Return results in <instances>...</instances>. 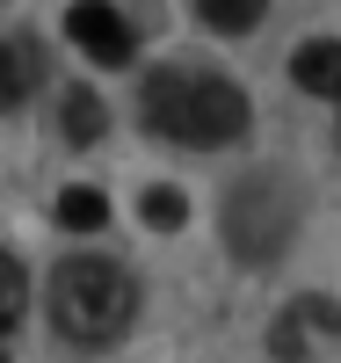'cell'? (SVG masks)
<instances>
[{
    "mask_svg": "<svg viewBox=\"0 0 341 363\" xmlns=\"http://www.w3.org/2000/svg\"><path fill=\"white\" fill-rule=\"evenodd\" d=\"M138 124L152 138L167 145H196V153H211V145H233L247 124H255V109H247V95L233 80L218 73H152L138 87Z\"/></svg>",
    "mask_w": 341,
    "mask_h": 363,
    "instance_id": "cell-1",
    "label": "cell"
},
{
    "mask_svg": "<svg viewBox=\"0 0 341 363\" xmlns=\"http://www.w3.org/2000/svg\"><path fill=\"white\" fill-rule=\"evenodd\" d=\"M131 313H138V284L123 277L116 262H102V255H73L51 277V320H58V335L80 342V349L123 342Z\"/></svg>",
    "mask_w": 341,
    "mask_h": 363,
    "instance_id": "cell-2",
    "label": "cell"
},
{
    "mask_svg": "<svg viewBox=\"0 0 341 363\" xmlns=\"http://www.w3.org/2000/svg\"><path fill=\"white\" fill-rule=\"evenodd\" d=\"M291 233H298V211L284 196V182H269V174H247L240 189L225 196V247L247 262V269H262L291 247Z\"/></svg>",
    "mask_w": 341,
    "mask_h": 363,
    "instance_id": "cell-3",
    "label": "cell"
},
{
    "mask_svg": "<svg viewBox=\"0 0 341 363\" xmlns=\"http://www.w3.org/2000/svg\"><path fill=\"white\" fill-rule=\"evenodd\" d=\"M66 37L95 58V66H131L138 58V29L123 8H109V0H73L66 8Z\"/></svg>",
    "mask_w": 341,
    "mask_h": 363,
    "instance_id": "cell-4",
    "label": "cell"
},
{
    "mask_svg": "<svg viewBox=\"0 0 341 363\" xmlns=\"http://www.w3.org/2000/svg\"><path fill=\"white\" fill-rule=\"evenodd\" d=\"M29 87H44V51L29 37H0V116L22 109Z\"/></svg>",
    "mask_w": 341,
    "mask_h": 363,
    "instance_id": "cell-5",
    "label": "cell"
},
{
    "mask_svg": "<svg viewBox=\"0 0 341 363\" xmlns=\"http://www.w3.org/2000/svg\"><path fill=\"white\" fill-rule=\"evenodd\" d=\"M291 80L305 87V95H327V102H341V44H334V37L305 44V51L291 58Z\"/></svg>",
    "mask_w": 341,
    "mask_h": 363,
    "instance_id": "cell-6",
    "label": "cell"
},
{
    "mask_svg": "<svg viewBox=\"0 0 341 363\" xmlns=\"http://www.w3.org/2000/svg\"><path fill=\"white\" fill-rule=\"evenodd\" d=\"M58 124H66L73 145H95V138H109V109H102L95 87H66L58 95Z\"/></svg>",
    "mask_w": 341,
    "mask_h": 363,
    "instance_id": "cell-7",
    "label": "cell"
},
{
    "mask_svg": "<svg viewBox=\"0 0 341 363\" xmlns=\"http://www.w3.org/2000/svg\"><path fill=\"white\" fill-rule=\"evenodd\" d=\"M51 218L66 225V233H95V225H109V196H102V189H87V182H73V189H58Z\"/></svg>",
    "mask_w": 341,
    "mask_h": 363,
    "instance_id": "cell-8",
    "label": "cell"
},
{
    "mask_svg": "<svg viewBox=\"0 0 341 363\" xmlns=\"http://www.w3.org/2000/svg\"><path fill=\"white\" fill-rule=\"evenodd\" d=\"M138 218H145L152 233H174L181 218H189V196H181V189H174V182H152V189L138 196Z\"/></svg>",
    "mask_w": 341,
    "mask_h": 363,
    "instance_id": "cell-9",
    "label": "cell"
},
{
    "mask_svg": "<svg viewBox=\"0 0 341 363\" xmlns=\"http://www.w3.org/2000/svg\"><path fill=\"white\" fill-rule=\"evenodd\" d=\"M196 8H203V22H211V29H225V37H247V29L269 15V0H196Z\"/></svg>",
    "mask_w": 341,
    "mask_h": 363,
    "instance_id": "cell-10",
    "label": "cell"
},
{
    "mask_svg": "<svg viewBox=\"0 0 341 363\" xmlns=\"http://www.w3.org/2000/svg\"><path fill=\"white\" fill-rule=\"evenodd\" d=\"M269 349L284 356V363H298V356H305V335H298V320H291V313H284V320L269 327Z\"/></svg>",
    "mask_w": 341,
    "mask_h": 363,
    "instance_id": "cell-11",
    "label": "cell"
},
{
    "mask_svg": "<svg viewBox=\"0 0 341 363\" xmlns=\"http://www.w3.org/2000/svg\"><path fill=\"white\" fill-rule=\"evenodd\" d=\"M0 306H15V313H22V262H15L8 247H0Z\"/></svg>",
    "mask_w": 341,
    "mask_h": 363,
    "instance_id": "cell-12",
    "label": "cell"
},
{
    "mask_svg": "<svg viewBox=\"0 0 341 363\" xmlns=\"http://www.w3.org/2000/svg\"><path fill=\"white\" fill-rule=\"evenodd\" d=\"M0 335H15V306H0Z\"/></svg>",
    "mask_w": 341,
    "mask_h": 363,
    "instance_id": "cell-13",
    "label": "cell"
},
{
    "mask_svg": "<svg viewBox=\"0 0 341 363\" xmlns=\"http://www.w3.org/2000/svg\"><path fill=\"white\" fill-rule=\"evenodd\" d=\"M0 363H8V356H0Z\"/></svg>",
    "mask_w": 341,
    "mask_h": 363,
    "instance_id": "cell-14",
    "label": "cell"
}]
</instances>
